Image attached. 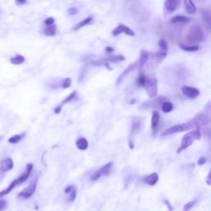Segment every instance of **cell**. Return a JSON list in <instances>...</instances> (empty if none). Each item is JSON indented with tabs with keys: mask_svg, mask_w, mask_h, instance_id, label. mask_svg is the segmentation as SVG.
<instances>
[{
	"mask_svg": "<svg viewBox=\"0 0 211 211\" xmlns=\"http://www.w3.org/2000/svg\"><path fill=\"white\" fill-rule=\"evenodd\" d=\"M197 123L195 122L193 118L191 120L187 121V122L181 123V124H178V125H175L172 126V127L168 128L166 131H164L163 133L162 134V136H168L171 134H174L181 133L184 131H193L195 129H198Z\"/></svg>",
	"mask_w": 211,
	"mask_h": 211,
	"instance_id": "obj_1",
	"label": "cell"
},
{
	"mask_svg": "<svg viewBox=\"0 0 211 211\" xmlns=\"http://www.w3.org/2000/svg\"><path fill=\"white\" fill-rule=\"evenodd\" d=\"M200 138H201V133H200V128L195 129L193 131H191L188 133H186L181 139L180 147L177 148V153H181L182 151L188 148L190 146H191L195 140H198Z\"/></svg>",
	"mask_w": 211,
	"mask_h": 211,
	"instance_id": "obj_2",
	"label": "cell"
},
{
	"mask_svg": "<svg viewBox=\"0 0 211 211\" xmlns=\"http://www.w3.org/2000/svg\"><path fill=\"white\" fill-rule=\"evenodd\" d=\"M32 168H33V164H27V169H26V172L20 176L19 177L16 178L15 180H13L12 181V183L9 185L5 190H3L2 191H0V198L3 197L6 195H8L9 193L13 191V190L17 186L20 185L22 182H24L26 181L27 180V178L29 177V176L31 174V171H32Z\"/></svg>",
	"mask_w": 211,
	"mask_h": 211,
	"instance_id": "obj_3",
	"label": "cell"
},
{
	"mask_svg": "<svg viewBox=\"0 0 211 211\" xmlns=\"http://www.w3.org/2000/svg\"><path fill=\"white\" fill-rule=\"evenodd\" d=\"M186 40L193 44H199L202 42L205 38V31L202 27L199 25L191 26L186 32Z\"/></svg>",
	"mask_w": 211,
	"mask_h": 211,
	"instance_id": "obj_4",
	"label": "cell"
},
{
	"mask_svg": "<svg viewBox=\"0 0 211 211\" xmlns=\"http://www.w3.org/2000/svg\"><path fill=\"white\" fill-rule=\"evenodd\" d=\"M145 88L150 98H154L158 95V80L155 77H148Z\"/></svg>",
	"mask_w": 211,
	"mask_h": 211,
	"instance_id": "obj_5",
	"label": "cell"
},
{
	"mask_svg": "<svg viewBox=\"0 0 211 211\" xmlns=\"http://www.w3.org/2000/svg\"><path fill=\"white\" fill-rule=\"evenodd\" d=\"M113 167V163L111 162V163H108L106 165H104L102 167H101L100 169H98L97 171L92 174L91 176V180L95 181H97L99 178L102 177V176H107L110 174V172L111 171V168Z\"/></svg>",
	"mask_w": 211,
	"mask_h": 211,
	"instance_id": "obj_6",
	"label": "cell"
},
{
	"mask_svg": "<svg viewBox=\"0 0 211 211\" xmlns=\"http://www.w3.org/2000/svg\"><path fill=\"white\" fill-rule=\"evenodd\" d=\"M36 186H37V181H34L31 185L22 190V191L17 195V196L19 198H23V199H29L36 191Z\"/></svg>",
	"mask_w": 211,
	"mask_h": 211,
	"instance_id": "obj_7",
	"label": "cell"
},
{
	"mask_svg": "<svg viewBox=\"0 0 211 211\" xmlns=\"http://www.w3.org/2000/svg\"><path fill=\"white\" fill-rule=\"evenodd\" d=\"M181 92L183 93L184 96L188 97L190 99H195L199 97L200 95V90L193 87L189 86H183L181 88Z\"/></svg>",
	"mask_w": 211,
	"mask_h": 211,
	"instance_id": "obj_8",
	"label": "cell"
},
{
	"mask_svg": "<svg viewBox=\"0 0 211 211\" xmlns=\"http://www.w3.org/2000/svg\"><path fill=\"white\" fill-rule=\"evenodd\" d=\"M166 102V97L160 96V97H156L154 99H152L151 101H148L147 102L144 103L142 105L143 108H148V107H155L158 108L159 106H162L163 103Z\"/></svg>",
	"mask_w": 211,
	"mask_h": 211,
	"instance_id": "obj_9",
	"label": "cell"
},
{
	"mask_svg": "<svg viewBox=\"0 0 211 211\" xmlns=\"http://www.w3.org/2000/svg\"><path fill=\"white\" fill-rule=\"evenodd\" d=\"M120 33H125V35H128V36H134L135 35V33H134V31L133 30H131V28H129L126 26L123 25V24H120L119 26H117L112 31V35L114 36H118Z\"/></svg>",
	"mask_w": 211,
	"mask_h": 211,
	"instance_id": "obj_10",
	"label": "cell"
},
{
	"mask_svg": "<svg viewBox=\"0 0 211 211\" xmlns=\"http://www.w3.org/2000/svg\"><path fill=\"white\" fill-rule=\"evenodd\" d=\"M13 162L12 160V158H6L0 163V172L4 173L9 170L13 169Z\"/></svg>",
	"mask_w": 211,
	"mask_h": 211,
	"instance_id": "obj_11",
	"label": "cell"
},
{
	"mask_svg": "<svg viewBox=\"0 0 211 211\" xmlns=\"http://www.w3.org/2000/svg\"><path fill=\"white\" fill-rule=\"evenodd\" d=\"M181 2L179 0H167L164 3V6L167 12L172 13L179 8Z\"/></svg>",
	"mask_w": 211,
	"mask_h": 211,
	"instance_id": "obj_12",
	"label": "cell"
},
{
	"mask_svg": "<svg viewBox=\"0 0 211 211\" xmlns=\"http://www.w3.org/2000/svg\"><path fill=\"white\" fill-rule=\"evenodd\" d=\"M202 19L204 24L207 28V30L211 32V11L205 10L202 12Z\"/></svg>",
	"mask_w": 211,
	"mask_h": 211,
	"instance_id": "obj_13",
	"label": "cell"
},
{
	"mask_svg": "<svg viewBox=\"0 0 211 211\" xmlns=\"http://www.w3.org/2000/svg\"><path fill=\"white\" fill-rule=\"evenodd\" d=\"M142 128V120L141 118H134L131 126V135L136 134L140 131Z\"/></svg>",
	"mask_w": 211,
	"mask_h": 211,
	"instance_id": "obj_14",
	"label": "cell"
},
{
	"mask_svg": "<svg viewBox=\"0 0 211 211\" xmlns=\"http://www.w3.org/2000/svg\"><path fill=\"white\" fill-rule=\"evenodd\" d=\"M136 66H139V60H137V61L134 62V64H131V65L128 67L127 69H126V70H125V71L121 73V75H120L119 78H118V79H117V82H116L117 85H119V84H120V82L125 78V76L129 74L131 72H132V71L136 68Z\"/></svg>",
	"mask_w": 211,
	"mask_h": 211,
	"instance_id": "obj_15",
	"label": "cell"
},
{
	"mask_svg": "<svg viewBox=\"0 0 211 211\" xmlns=\"http://www.w3.org/2000/svg\"><path fill=\"white\" fill-rule=\"evenodd\" d=\"M144 181H145V183L148 184V186H154V185H156L157 182L158 181V173L153 172V173H151V174H149V175L146 176V177H145V179H144Z\"/></svg>",
	"mask_w": 211,
	"mask_h": 211,
	"instance_id": "obj_16",
	"label": "cell"
},
{
	"mask_svg": "<svg viewBox=\"0 0 211 211\" xmlns=\"http://www.w3.org/2000/svg\"><path fill=\"white\" fill-rule=\"evenodd\" d=\"M148 58H149V54L148 52H147L146 50H142L140 51V56H139V67L140 70L144 68V66L145 65V64L147 63V61L148 60Z\"/></svg>",
	"mask_w": 211,
	"mask_h": 211,
	"instance_id": "obj_17",
	"label": "cell"
},
{
	"mask_svg": "<svg viewBox=\"0 0 211 211\" xmlns=\"http://www.w3.org/2000/svg\"><path fill=\"white\" fill-rule=\"evenodd\" d=\"M160 121V114L158 111H153V116H152V120H151V127L153 131H156L158 127V124Z\"/></svg>",
	"mask_w": 211,
	"mask_h": 211,
	"instance_id": "obj_18",
	"label": "cell"
},
{
	"mask_svg": "<svg viewBox=\"0 0 211 211\" xmlns=\"http://www.w3.org/2000/svg\"><path fill=\"white\" fill-rule=\"evenodd\" d=\"M191 19L186 16H182V15H177L175 17H173L171 20L172 23H188L191 22Z\"/></svg>",
	"mask_w": 211,
	"mask_h": 211,
	"instance_id": "obj_19",
	"label": "cell"
},
{
	"mask_svg": "<svg viewBox=\"0 0 211 211\" xmlns=\"http://www.w3.org/2000/svg\"><path fill=\"white\" fill-rule=\"evenodd\" d=\"M184 4H185V7H186V12L189 14H195L196 13V7H195V3L192 1L185 0Z\"/></svg>",
	"mask_w": 211,
	"mask_h": 211,
	"instance_id": "obj_20",
	"label": "cell"
},
{
	"mask_svg": "<svg viewBox=\"0 0 211 211\" xmlns=\"http://www.w3.org/2000/svg\"><path fill=\"white\" fill-rule=\"evenodd\" d=\"M76 146L79 150H86L88 147V142L85 138H79L76 142Z\"/></svg>",
	"mask_w": 211,
	"mask_h": 211,
	"instance_id": "obj_21",
	"label": "cell"
},
{
	"mask_svg": "<svg viewBox=\"0 0 211 211\" xmlns=\"http://www.w3.org/2000/svg\"><path fill=\"white\" fill-rule=\"evenodd\" d=\"M147 80H148L147 75L145 74L144 72L140 71V72H139V76H138V78H137V84H138V85L140 87H143V88H145V84H146V83H147Z\"/></svg>",
	"mask_w": 211,
	"mask_h": 211,
	"instance_id": "obj_22",
	"label": "cell"
},
{
	"mask_svg": "<svg viewBox=\"0 0 211 211\" xmlns=\"http://www.w3.org/2000/svg\"><path fill=\"white\" fill-rule=\"evenodd\" d=\"M167 51H164V50H160L158 52H156L155 55H154V58H155L157 63H158V64L161 63L164 59L167 57Z\"/></svg>",
	"mask_w": 211,
	"mask_h": 211,
	"instance_id": "obj_23",
	"label": "cell"
},
{
	"mask_svg": "<svg viewBox=\"0 0 211 211\" xmlns=\"http://www.w3.org/2000/svg\"><path fill=\"white\" fill-rule=\"evenodd\" d=\"M125 59V57L123 55H116V56H111V57H108L106 59H103L102 60V64L105 63V61H108V62H112V63H118V62L120 61H124Z\"/></svg>",
	"mask_w": 211,
	"mask_h": 211,
	"instance_id": "obj_24",
	"label": "cell"
},
{
	"mask_svg": "<svg viewBox=\"0 0 211 211\" xmlns=\"http://www.w3.org/2000/svg\"><path fill=\"white\" fill-rule=\"evenodd\" d=\"M56 33V27L55 25L48 26L45 28L44 34L45 36H55Z\"/></svg>",
	"mask_w": 211,
	"mask_h": 211,
	"instance_id": "obj_25",
	"label": "cell"
},
{
	"mask_svg": "<svg viewBox=\"0 0 211 211\" xmlns=\"http://www.w3.org/2000/svg\"><path fill=\"white\" fill-rule=\"evenodd\" d=\"M161 108H162V111H163L164 113H169V112H171V111L173 110L174 106H173V104H172V102L166 101L165 102L163 103Z\"/></svg>",
	"mask_w": 211,
	"mask_h": 211,
	"instance_id": "obj_26",
	"label": "cell"
},
{
	"mask_svg": "<svg viewBox=\"0 0 211 211\" xmlns=\"http://www.w3.org/2000/svg\"><path fill=\"white\" fill-rule=\"evenodd\" d=\"M181 50H185V51H188V52H194V51H197L200 50V47L195 45H179Z\"/></svg>",
	"mask_w": 211,
	"mask_h": 211,
	"instance_id": "obj_27",
	"label": "cell"
},
{
	"mask_svg": "<svg viewBox=\"0 0 211 211\" xmlns=\"http://www.w3.org/2000/svg\"><path fill=\"white\" fill-rule=\"evenodd\" d=\"M92 20V17H87V18H85V19L83 20V21H81L80 22H78V24L75 26V27H73V30H74V31L79 30L80 28H82L83 27H84V26L88 25L89 22H91Z\"/></svg>",
	"mask_w": 211,
	"mask_h": 211,
	"instance_id": "obj_28",
	"label": "cell"
},
{
	"mask_svg": "<svg viewBox=\"0 0 211 211\" xmlns=\"http://www.w3.org/2000/svg\"><path fill=\"white\" fill-rule=\"evenodd\" d=\"M24 61H25V58L22 55H16L15 57L10 59V62L12 64H16V65L22 64Z\"/></svg>",
	"mask_w": 211,
	"mask_h": 211,
	"instance_id": "obj_29",
	"label": "cell"
},
{
	"mask_svg": "<svg viewBox=\"0 0 211 211\" xmlns=\"http://www.w3.org/2000/svg\"><path fill=\"white\" fill-rule=\"evenodd\" d=\"M24 135H25V134L14 135V136L11 137V138L9 139V142L10 143V144H17V143H18V142H20L21 140H22Z\"/></svg>",
	"mask_w": 211,
	"mask_h": 211,
	"instance_id": "obj_30",
	"label": "cell"
},
{
	"mask_svg": "<svg viewBox=\"0 0 211 211\" xmlns=\"http://www.w3.org/2000/svg\"><path fill=\"white\" fill-rule=\"evenodd\" d=\"M158 45L160 47V50H164V51H167V49H168V46H167V44L166 41L163 39H160L159 41H158Z\"/></svg>",
	"mask_w": 211,
	"mask_h": 211,
	"instance_id": "obj_31",
	"label": "cell"
},
{
	"mask_svg": "<svg viewBox=\"0 0 211 211\" xmlns=\"http://www.w3.org/2000/svg\"><path fill=\"white\" fill-rule=\"evenodd\" d=\"M76 97V92H73L70 95V96H68V97L64 99L63 102H62V103H61V105H59V106H63V105H64V104H66V103H68V102H71V101L74 98V97Z\"/></svg>",
	"mask_w": 211,
	"mask_h": 211,
	"instance_id": "obj_32",
	"label": "cell"
},
{
	"mask_svg": "<svg viewBox=\"0 0 211 211\" xmlns=\"http://www.w3.org/2000/svg\"><path fill=\"white\" fill-rule=\"evenodd\" d=\"M202 111L203 112H205V113L211 119V102H209L204 107Z\"/></svg>",
	"mask_w": 211,
	"mask_h": 211,
	"instance_id": "obj_33",
	"label": "cell"
},
{
	"mask_svg": "<svg viewBox=\"0 0 211 211\" xmlns=\"http://www.w3.org/2000/svg\"><path fill=\"white\" fill-rule=\"evenodd\" d=\"M7 206H8V202H7V200L0 199V211L4 210V209H6V207H7Z\"/></svg>",
	"mask_w": 211,
	"mask_h": 211,
	"instance_id": "obj_34",
	"label": "cell"
},
{
	"mask_svg": "<svg viewBox=\"0 0 211 211\" xmlns=\"http://www.w3.org/2000/svg\"><path fill=\"white\" fill-rule=\"evenodd\" d=\"M195 204V201H190V202H188L187 204H186L185 205V206H184V210L186 211H188L190 209H191L193 206H194V205Z\"/></svg>",
	"mask_w": 211,
	"mask_h": 211,
	"instance_id": "obj_35",
	"label": "cell"
},
{
	"mask_svg": "<svg viewBox=\"0 0 211 211\" xmlns=\"http://www.w3.org/2000/svg\"><path fill=\"white\" fill-rule=\"evenodd\" d=\"M55 22V18L54 17H48L45 20V24L46 25V27L48 26H52Z\"/></svg>",
	"mask_w": 211,
	"mask_h": 211,
	"instance_id": "obj_36",
	"label": "cell"
},
{
	"mask_svg": "<svg viewBox=\"0 0 211 211\" xmlns=\"http://www.w3.org/2000/svg\"><path fill=\"white\" fill-rule=\"evenodd\" d=\"M71 85V79L70 78H67L64 79V84H63V88H68Z\"/></svg>",
	"mask_w": 211,
	"mask_h": 211,
	"instance_id": "obj_37",
	"label": "cell"
},
{
	"mask_svg": "<svg viewBox=\"0 0 211 211\" xmlns=\"http://www.w3.org/2000/svg\"><path fill=\"white\" fill-rule=\"evenodd\" d=\"M76 196H77V190L73 189L72 191L70 193V201H73V200L76 199Z\"/></svg>",
	"mask_w": 211,
	"mask_h": 211,
	"instance_id": "obj_38",
	"label": "cell"
},
{
	"mask_svg": "<svg viewBox=\"0 0 211 211\" xmlns=\"http://www.w3.org/2000/svg\"><path fill=\"white\" fill-rule=\"evenodd\" d=\"M206 162H207V159H206V157H200V158L198 159L197 163L199 166H202V165H204L205 163H206Z\"/></svg>",
	"mask_w": 211,
	"mask_h": 211,
	"instance_id": "obj_39",
	"label": "cell"
},
{
	"mask_svg": "<svg viewBox=\"0 0 211 211\" xmlns=\"http://www.w3.org/2000/svg\"><path fill=\"white\" fill-rule=\"evenodd\" d=\"M206 183L208 186H211V170L209 171L208 176L206 177Z\"/></svg>",
	"mask_w": 211,
	"mask_h": 211,
	"instance_id": "obj_40",
	"label": "cell"
},
{
	"mask_svg": "<svg viewBox=\"0 0 211 211\" xmlns=\"http://www.w3.org/2000/svg\"><path fill=\"white\" fill-rule=\"evenodd\" d=\"M69 13L71 15H74V14L78 13V9H76L75 8H71V9H69Z\"/></svg>",
	"mask_w": 211,
	"mask_h": 211,
	"instance_id": "obj_41",
	"label": "cell"
},
{
	"mask_svg": "<svg viewBox=\"0 0 211 211\" xmlns=\"http://www.w3.org/2000/svg\"><path fill=\"white\" fill-rule=\"evenodd\" d=\"M73 189H74V187H73V186H67L66 189L64 190V192H65V193H70V192L72 191Z\"/></svg>",
	"mask_w": 211,
	"mask_h": 211,
	"instance_id": "obj_42",
	"label": "cell"
},
{
	"mask_svg": "<svg viewBox=\"0 0 211 211\" xmlns=\"http://www.w3.org/2000/svg\"><path fill=\"white\" fill-rule=\"evenodd\" d=\"M164 203L166 204V206H167V208H168V209H169V211H172V210H173V208H172V205H171V204H170L169 201H168V200H165V201H164Z\"/></svg>",
	"mask_w": 211,
	"mask_h": 211,
	"instance_id": "obj_43",
	"label": "cell"
},
{
	"mask_svg": "<svg viewBox=\"0 0 211 211\" xmlns=\"http://www.w3.org/2000/svg\"><path fill=\"white\" fill-rule=\"evenodd\" d=\"M62 107H63V106H59L58 107H57V108H55V114H59V113L61 111Z\"/></svg>",
	"mask_w": 211,
	"mask_h": 211,
	"instance_id": "obj_44",
	"label": "cell"
},
{
	"mask_svg": "<svg viewBox=\"0 0 211 211\" xmlns=\"http://www.w3.org/2000/svg\"><path fill=\"white\" fill-rule=\"evenodd\" d=\"M106 52L111 53V52H112L113 50H114V49H113V48H111V46H107V47H106Z\"/></svg>",
	"mask_w": 211,
	"mask_h": 211,
	"instance_id": "obj_45",
	"label": "cell"
},
{
	"mask_svg": "<svg viewBox=\"0 0 211 211\" xmlns=\"http://www.w3.org/2000/svg\"><path fill=\"white\" fill-rule=\"evenodd\" d=\"M16 3H17V4H25L26 1H17Z\"/></svg>",
	"mask_w": 211,
	"mask_h": 211,
	"instance_id": "obj_46",
	"label": "cell"
},
{
	"mask_svg": "<svg viewBox=\"0 0 211 211\" xmlns=\"http://www.w3.org/2000/svg\"><path fill=\"white\" fill-rule=\"evenodd\" d=\"M0 139H1V137H0Z\"/></svg>",
	"mask_w": 211,
	"mask_h": 211,
	"instance_id": "obj_47",
	"label": "cell"
},
{
	"mask_svg": "<svg viewBox=\"0 0 211 211\" xmlns=\"http://www.w3.org/2000/svg\"><path fill=\"white\" fill-rule=\"evenodd\" d=\"M184 211H186V210H184Z\"/></svg>",
	"mask_w": 211,
	"mask_h": 211,
	"instance_id": "obj_48",
	"label": "cell"
}]
</instances>
